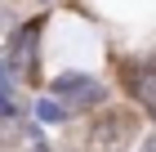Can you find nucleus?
Returning a JSON list of instances; mask_svg holds the SVG:
<instances>
[{"label":"nucleus","instance_id":"1","mask_svg":"<svg viewBox=\"0 0 156 152\" xmlns=\"http://www.w3.org/2000/svg\"><path fill=\"white\" fill-rule=\"evenodd\" d=\"M134 134V117L129 112H103L89 125V152H125Z\"/></svg>","mask_w":156,"mask_h":152},{"label":"nucleus","instance_id":"2","mask_svg":"<svg viewBox=\"0 0 156 152\" xmlns=\"http://www.w3.org/2000/svg\"><path fill=\"white\" fill-rule=\"evenodd\" d=\"M54 103H62V107H94V103H103V85L94 76L67 72V76L54 81Z\"/></svg>","mask_w":156,"mask_h":152},{"label":"nucleus","instance_id":"3","mask_svg":"<svg viewBox=\"0 0 156 152\" xmlns=\"http://www.w3.org/2000/svg\"><path fill=\"white\" fill-rule=\"evenodd\" d=\"M36 32H40L36 23L27 27V32H13V40H9V67L5 72H13V76H27V72H31V63H36Z\"/></svg>","mask_w":156,"mask_h":152},{"label":"nucleus","instance_id":"4","mask_svg":"<svg viewBox=\"0 0 156 152\" xmlns=\"http://www.w3.org/2000/svg\"><path fill=\"white\" fill-rule=\"evenodd\" d=\"M36 117H40V121H49V125H58V121L67 117V107L54 103V98H45V103H36Z\"/></svg>","mask_w":156,"mask_h":152},{"label":"nucleus","instance_id":"5","mask_svg":"<svg viewBox=\"0 0 156 152\" xmlns=\"http://www.w3.org/2000/svg\"><path fill=\"white\" fill-rule=\"evenodd\" d=\"M9 40H13V13H9V9H0V49L9 45Z\"/></svg>","mask_w":156,"mask_h":152},{"label":"nucleus","instance_id":"6","mask_svg":"<svg viewBox=\"0 0 156 152\" xmlns=\"http://www.w3.org/2000/svg\"><path fill=\"white\" fill-rule=\"evenodd\" d=\"M23 152H54V148H49V143L40 139V134H31V139H27V148H23Z\"/></svg>","mask_w":156,"mask_h":152},{"label":"nucleus","instance_id":"7","mask_svg":"<svg viewBox=\"0 0 156 152\" xmlns=\"http://www.w3.org/2000/svg\"><path fill=\"white\" fill-rule=\"evenodd\" d=\"M143 152H156V134H147V139H143Z\"/></svg>","mask_w":156,"mask_h":152}]
</instances>
